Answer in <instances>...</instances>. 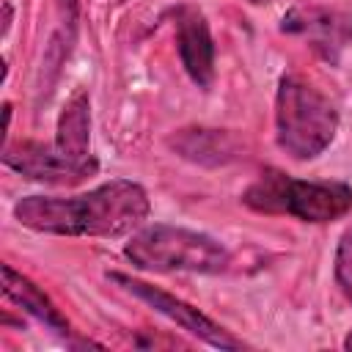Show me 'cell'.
Segmentation results:
<instances>
[{"label": "cell", "mask_w": 352, "mask_h": 352, "mask_svg": "<svg viewBox=\"0 0 352 352\" xmlns=\"http://www.w3.org/2000/svg\"><path fill=\"white\" fill-rule=\"evenodd\" d=\"M148 195L138 182L113 179L82 195H28L14 204V217L38 234L121 236L148 217Z\"/></svg>", "instance_id": "cell-1"}, {"label": "cell", "mask_w": 352, "mask_h": 352, "mask_svg": "<svg viewBox=\"0 0 352 352\" xmlns=\"http://www.w3.org/2000/svg\"><path fill=\"white\" fill-rule=\"evenodd\" d=\"M338 132L336 104L297 74H286L275 94V138L294 160L319 157Z\"/></svg>", "instance_id": "cell-2"}, {"label": "cell", "mask_w": 352, "mask_h": 352, "mask_svg": "<svg viewBox=\"0 0 352 352\" xmlns=\"http://www.w3.org/2000/svg\"><path fill=\"white\" fill-rule=\"evenodd\" d=\"M124 256L135 267L154 272L220 275L231 264V253L220 239L165 223L138 228L124 245Z\"/></svg>", "instance_id": "cell-3"}, {"label": "cell", "mask_w": 352, "mask_h": 352, "mask_svg": "<svg viewBox=\"0 0 352 352\" xmlns=\"http://www.w3.org/2000/svg\"><path fill=\"white\" fill-rule=\"evenodd\" d=\"M242 204L261 214H289L302 223H330L352 209L346 182H305L267 168L245 192Z\"/></svg>", "instance_id": "cell-4"}, {"label": "cell", "mask_w": 352, "mask_h": 352, "mask_svg": "<svg viewBox=\"0 0 352 352\" xmlns=\"http://www.w3.org/2000/svg\"><path fill=\"white\" fill-rule=\"evenodd\" d=\"M3 165L30 182L55 184V187L82 184L85 179L96 176V170H99V162L94 154L74 157V154H66L63 148H58L55 143L50 146V143H36V140L6 146Z\"/></svg>", "instance_id": "cell-5"}, {"label": "cell", "mask_w": 352, "mask_h": 352, "mask_svg": "<svg viewBox=\"0 0 352 352\" xmlns=\"http://www.w3.org/2000/svg\"><path fill=\"white\" fill-rule=\"evenodd\" d=\"M107 278L113 283H118L121 289H126L129 294H135L138 300L148 302L157 314L168 316L170 322H176L182 330H187L190 336H195L198 341L209 344V346H217V349H242L245 341L231 336L223 324H217L214 319H209L204 311H198L195 305L184 302L182 297H173L170 292L160 289V286H151L146 280H138V278H129L124 272H107Z\"/></svg>", "instance_id": "cell-6"}, {"label": "cell", "mask_w": 352, "mask_h": 352, "mask_svg": "<svg viewBox=\"0 0 352 352\" xmlns=\"http://www.w3.org/2000/svg\"><path fill=\"white\" fill-rule=\"evenodd\" d=\"M280 30L305 38L316 55L338 63L341 52L352 44V14L311 3H294L280 19Z\"/></svg>", "instance_id": "cell-7"}, {"label": "cell", "mask_w": 352, "mask_h": 352, "mask_svg": "<svg viewBox=\"0 0 352 352\" xmlns=\"http://www.w3.org/2000/svg\"><path fill=\"white\" fill-rule=\"evenodd\" d=\"M176 44L184 72L198 88H209L214 80V41L209 33L206 16L192 6H179L173 11Z\"/></svg>", "instance_id": "cell-8"}, {"label": "cell", "mask_w": 352, "mask_h": 352, "mask_svg": "<svg viewBox=\"0 0 352 352\" xmlns=\"http://www.w3.org/2000/svg\"><path fill=\"white\" fill-rule=\"evenodd\" d=\"M168 143L176 154L198 165H226L239 157V140L223 129H179Z\"/></svg>", "instance_id": "cell-9"}, {"label": "cell", "mask_w": 352, "mask_h": 352, "mask_svg": "<svg viewBox=\"0 0 352 352\" xmlns=\"http://www.w3.org/2000/svg\"><path fill=\"white\" fill-rule=\"evenodd\" d=\"M0 272H3V294H6L14 305H19L25 314H30L33 319H38V322H41L44 327H50L52 333H60V336L69 333L66 316L55 308V302H52L30 278H25L22 272H16L11 264H3Z\"/></svg>", "instance_id": "cell-10"}, {"label": "cell", "mask_w": 352, "mask_h": 352, "mask_svg": "<svg viewBox=\"0 0 352 352\" xmlns=\"http://www.w3.org/2000/svg\"><path fill=\"white\" fill-rule=\"evenodd\" d=\"M55 146L74 157L91 154V99L85 91H74L66 99V104L58 116Z\"/></svg>", "instance_id": "cell-11"}, {"label": "cell", "mask_w": 352, "mask_h": 352, "mask_svg": "<svg viewBox=\"0 0 352 352\" xmlns=\"http://www.w3.org/2000/svg\"><path fill=\"white\" fill-rule=\"evenodd\" d=\"M336 280H338L344 297L352 302V226L338 239V250H336Z\"/></svg>", "instance_id": "cell-12"}, {"label": "cell", "mask_w": 352, "mask_h": 352, "mask_svg": "<svg viewBox=\"0 0 352 352\" xmlns=\"http://www.w3.org/2000/svg\"><path fill=\"white\" fill-rule=\"evenodd\" d=\"M248 3H253V6H267V3H272V0H248Z\"/></svg>", "instance_id": "cell-13"}, {"label": "cell", "mask_w": 352, "mask_h": 352, "mask_svg": "<svg viewBox=\"0 0 352 352\" xmlns=\"http://www.w3.org/2000/svg\"><path fill=\"white\" fill-rule=\"evenodd\" d=\"M344 346H346V349H352V333L346 336V341H344Z\"/></svg>", "instance_id": "cell-14"}]
</instances>
